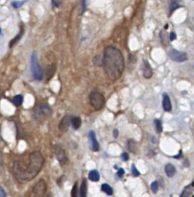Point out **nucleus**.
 Here are the masks:
<instances>
[{
  "label": "nucleus",
  "mask_w": 194,
  "mask_h": 197,
  "mask_svg": "<svg viewBox=\"0 0 194 197\" xmlns=\"http://www.w3.org/2000/svg\"><path fill=\"white\" fill-rule=\"evenodd\" d=\"M43 164H44V158L41 155V153L39 151L32 152L28 156L27 164L24 159L17 160L14 163L15 177L18 182L22 184L29 182L38 175Z\"/></svg>",
  "instance_id": "1"
},
{
  "label": "nucleus",
  "mask_w": 194,
  "mask_h": 197,
  "mask_svg": "<svg viewBox=\"0 0 194 197\" xmlns=\"http://www.w3.org/2000/svg\"><path fill=\"white\" fill-rule=\"evenodd\" d=\"M103 66L109 79L116 81L119 78L125 68L124 57L119 49L113 46H108L103 55Z\"/></svg>",
  "instance_id": "2"
},
{
  "label": "nucleus",
  "mask_w": 194,
  "mask_h": 197,
  "mask_svg": "<svg viewBox=\"0 0 194 197\" xmlns=\"http://www.w3.org/2000/svg\"><path fill=\"white\" fill-rule=\"evenodd\" d=\"M31 69H32L33 76L36 80L41 81L43 79V71L41 66L39 65V63L38 61L37 52H33L32 57H31Z\"/></svg>",
  "instance_id": "3"
},
{
  "label": "nucleus",
  "mask_w": 194,
  "mask_h": 197,
  "mask_svg": "<svg viewBox=\"0 0 194 197\" xmlns=\"http://www.w3.org/2000/svg\"><path fill=\"white\" fill-rule=\"evenodd\" d=\"M89 103L92 106L93 109L95 110H101L104 107L105 104V98L103 94L98 92H92L89 94Z\"/></svg>",
  "instance_id": "4"
},
{
  "label": "nucleus",
  "mask_w": 194,
  "mask_h": 197,
  "mask_svg": "<svg viewBox=\"0 0 194 197\" xmlns=\"http://www.w3.org/2000/svg\"><path fill=\"white\" fill-rule=\"evenodd\" d=\"M47 190V185L44 180H39L33 188L30 197H43Z\"/></svg>",
  "instance_id": "5"
},
{
  "label": "nucleus",
  "mask_w": 194,
  "mask_h": 197,
  "mask_svg": "<svg viewBox=\"0 0 194 197\" xmlns=\"http://www.w3.org/2000/svg\"><path fill=\"white\" fill-rule=\"evenodd\" d=\"M168 56L172 61L177 63H183L187 60V55L185 52H181L176 49H171L168 52Z\"/></svg>",
  "instance_id": "6"
},
{
  "label": "nucleus",
  "mask_w": 194,
  "mask_h": 197,
  "mask_svg": "<svg viewBox=\"0 0 194 197\" xmlns=\"http://www.w3.org/2000/svg\"><path fill=\"white\" fill-rule=\"evenodd\" d=\"M51 115V109L46 104H41L39 108L36 111V117L39 119H42L44 116Z\"/></svg>",
  "instance_id": "7"
},
{
  "label": "nucleus",
  "mask_w": 194,
  "mask_h": 197,
  "mask_svg": "<svg viewBox=\"0 0 194 197\" xmlns=\"http://www.w3.org/2000/svg\"><path fill=\"white\" fill-rule=\"evenodd\" d=\"M55 153H56L57 160L59 161L60 164L65 165L67 163V157L65 155V152L64 149H62V147H60V146H57L56 147V152Z\"/></svg>",
  "instance_id": "8"
},
{
  "label": "nucleus",
  "mask_w": 194,
  "mask_h": 197,
  "mask_svg": "<svg viewBox=\"0 0 194 197\" xmlns=\"http://www.w3.org/2000/svg\"><path fill=\"white\" fill-rule=\"evenodd\" d=\"M89 147L92 151H98L99 150V143L96 140L95 133L93 131H89Z\"/></svg>",
  "instance_id": "9"
},
{
  "label": "nucleus",
  "mask_w": 194,
  "mask_h": 197,
  "mask_svg": "<svg viewBox=\"0 0 194 197\" xmlns=\"http://www.w3.org/2000/svg\"><path fill=\"white\" fill-rule=\"evenodd\" d=\"M162 109H163L165 112H170L172 109L171 101H170V98L167 93L162 94Z\"/></svg>",
  "instance_id": "10"
},
{
  "label": "nucleus",
  "mask_w": 194,
  "mask_h": 197,
  "mask_svg": "<svg viewBox=\"0 0 194 197\" xmlns=\"http://www.w3.org/2000/svg\"><path fill=\"white\" fill-rule=\"evenodd\" d=\"M70 120H71V117L68 116H65V117H62V119L61 120V123H60V126H59V128L62 132H66L67 129H68V126L70 124Z\"/></svg>",
  "instance_id": "11"
},
{
  "label": "nucleus",
  "mask_w": 194,
  "mask_h": 197,
  "mask_svg": "<svg viewBox=\"0 0 194 197\" xmlns=\"http://www.w3.org/2000/svg\"><path fill=\"white\" fill-rule=\"evenodd\" d=\"M143 63H144L143 76H144V78H146V79H149V78H151V77H152V75H153L152 68H151V66H150L149 63H148L147 61H146V60H144V61H143Z\"/></svg>",
  "instance_id": "12"
},
{
  "label": "nucleus",
  "mask_w": 194,
  "mask_h": 197,
  "mask_svg": "<svg viewBox=\"0 0 194 197\" xmlns=\"http://www.w3.org/2000/svg\"><path fill=\"white\" fill-rule=\"evenodd\" d=\"M164 170H165V174L167 175V177H169V178H171V177H173L176 174V168L172 164H166L164 167Z\"/></svg>",
  "instance_id": "13"
},
{
  "label": "nucleus",
  "mask_w": 194,
  "mask_h": 197,
  "mask_svg": "<svg viewBox=\"0 0 194 197\" xmlns=\"http://www.w3.org/2000/svg\"><path fill=\"white\" fill-rule=\"evenodd\" d=\"M86 192H88V185H86V180L84 179L80 186V190H79V196L86 197Z\"/></svg>",
  "instance_id": "14"
},
{
  "label": "nucleus",
  "mask_w": 194,
  "mask_h": 197,
  "mask_svg": "<svg viewBox=\"0 0 194 197\" xmlns=\"http://www.w3.org/2000/svg\"><path fill=\"white\" fill-rule=\"evenodd\" d=\"M181 2H182V0H171V1H170V9H169L170 15H171L176 9H178V8H180L182 6Z\"/></svg>",
  "instance_id": "15"
},
{
  "label": "nucleus",
  "mask_w": 194,
  "mask_h": 197,
  "mask_svg": "<svg viewBox=\"0 0 194 197\" xmlns=\"http://www.w3.org/2000/svg\"><path fill=\"white\" fill-rule=\"evenodd\" d=\"M70 124H71V126H72V128H73L74 130H78L79 128H80V126H81V119H80V117H78V116L71 117Z\"/></svg>",
  "instance_id": "16"
},
{
  "label": "nucleus",
  "mask_w": 194,
  "mask_h": 197,
  "mask_svg": "<svg viewBox=\"0 0 194 197\" xmlns=\"http://www.w3.org/2000/svg\"><path fill=\"white\" fill-rule=\"evenodd\" d=\"M89 179L92 182H98L100 179V174L97 170H92L89 173Z\"/></svg>",
  "instance_id": "17"
},
{
  "label": "nucleus",
  "mask_w": 194,
  "mask_h": 197,
  "mask_svg": "<svg viewBox=\"0 0 194 197\" xmlns=\"http://www.w3.org/2000/svg\"><path fill=\"white\" fill-rule=\"evenodd\" d=\"M127 146H128L129 151L133 152V153H136L137 150V142H136V141H134V140H129Z\"/></svg>",
  "instance_id": "18"
},
{
  "label": "nucleus",
  "mask_w": 194,
  "mask_h": 197,
  "mask_svg": "<svg viewBox=\"0 0 194 197\" xmlns=\"http://www.w3.org/2000/svg\"><path fill=\"white\" fill-rule=\"evenodd\" d=\"M55 71H56V65H52L51 66H49V68L47 69V73H46V76H47V78H46V80L48 81L49 79H51L52 78V76L55 74Z\"/></svg>",
  "instance_id": "19"
},
{
  "label": "nucleus",
  "mask_w": 194,
  "mask_h": 197,
  "mask_svg": "<svg viewBox=\"0 0 194 197\" xmlns=\"http://www.w3.org/2000/svg\"><path fill=\"white\" fill-rule=\"evenodd\" d=\"M23 33H24V29H23V25H21L20 33H19V34L17 35V36L15 37V38L14 39H12V41H10V45H9V46H10V47H13V46H14V45L15 44V43H17V41H19V39H20V38H21V36H22V35H23Z\"/></svg>",
  "instance_id": "20"
},
{
  "label": "nucleus",
  "mask_w": 194,
  "mask_h": 197,
  "mask_svg": "<svg viewBox=\"0 0 194 197\" xmlns=\"http://www.w3.org/2000/svg\"><path fill=\"white\" fill-rule=\"evenodd\" d=\"M101 190L104 191L105 193L108 195H113V188H110V186H109L108 184H103L101 186Z\"/></svg>",
  "instance_id": "21"
},
{
  "label": "nucleus",
  "mask_w": 194,
  "mask_h": 197,
  "mask_svg": "<svg viewBox=\"0 0 194 197\" xmlns=\"http://www.w3.org/2000/svg\"><path fill=\"white\" fill-rule=\"evenodd\" d=\"M192 186H187L185 187V188L184 190V191L182 192V194L180 197H190L191 196V193H192V188H191Z\"/></svg>",
  "instance_id": "22"
},
{
  "label": "nucleus",
  "mask_w": 194,
  "mask_h": 197,
  "mask_svg": "<svg viewBox=\"0 0 194 197\" xmlns=\"http://www.w3.org/2000/svg\"><path fill=\"white\" fill-rule=\"evenodd\" d=\"M23 102V96L22 95H15L14 98H13V103L15 106H17V107H18V106H20L22 104Z\"/></svg>",
  "instance_id": "23"
},
{
  "label": "nucleus",
  "mask_w": 194,
  "mask_h": 197,
  "mask_svg": "<svg viewBox=\"0 0 194 197\" xmlns=\"http://www.w3.org/2000/svg\"><path fill=\"white\" fill-rule=\"evenodd\" d=\"M154 125H155V130L158 134L161 133L162 131V124H161V121L160 119H155L154 120Z\"/></svg>",
  "instance_id": "24"
},
{
  "label": "nucleus",
  "mask_w": 194,
  "mask_h": 197,
  "mask_svg": "<svg viewBox=\"0 0 194 197\" xmlns=\"http://www.w3.org/2000/svg\"><path fill=\"white\" fill-rule=\"evenodd\" d=\"M161 42L163 45H166L168 43L167 41V34H166L165 31H161Z\"/></svg>",
  "instance_id": "25"
},
{
  "label": "nucleus",
  "mask_w": 194,
  "mask_h": 197,
  "mask_svg": "<svg viewBox=\"0 0 194 197\" xmlns=\"http://www.w3.org/2000/svg\"><path fill=\"white\" fill-rule=\"evenodd\" d=\"M78 183H75L72 188V190H71V197H78Z\"/></svg>",
  "instance_id": "26"
},
{
  "label": "nucleus",
  "mask_w": 194,
  "mask_h": 197,
  "mask_svg": "<svg viewBox=\"0 0 194 197\" xmlns=\"http://www.w3.org/2000/svg\"><path fill=\"white\" fill-rule=\"evenodd\" d=\"M151 190L153 191V193H157L158 190H159V183L157 181H154L151 184Z\"/></svg>",
  "instance_id": "27"
},
{
  "label": "nucleus",
  "mask_w": 194,
  "mask_h": 197,
  "mask_svg": "<svg viewBox=\"0 0 194 197\" xmlns=\"http://www.w3.org/2000/svg\"><path fill=\"white\" fill-rule=\"evenodd\" d=\"M93 64L95 65H103V59H102V60H100V56L94 57V59H93Z\"/></svg>",
  "instance_id": "28"
},
{
  "label": "nucleus",
  "mask_w": 194,
  "mask_h": 197,
  "mask_svg": "<svg viewBox=\"0 0 194 197\" xmlns=\"http://www.w3.org/2000/svg\"><path fill=\"white\" fill-rule=\"evenodd\" d=\"M132 174L134 177H138L140 176V172L137 169V166L134 164H132Z\"/></svg>",
  "instance_id": "29"
},
{
  "label": "nucleus",
  "mask_w": 194,
  "mask_h": 197,
  "mask_svg": "<svg viewBox=\"0 0 194 197\" xmlns=\"http://www.w3.org/2000/svg\"><path fill=\"white\" fill-rule=\"evenodd\" d=\"M124 175V169L123 168H118V171H117V177L118 178H122Z\"/></svg>",
  "instance_id": "30"
},
{
  "label": "nucleus",
  "mask_w": 194,
  "mask_h": 197,
  "mask_svg": "<svg viewBox=\"0 0 194 197\" xmlns=\"http://www.w3.org/2000/svg\"><path fill=\"white\" fill-rule=\"evenodd\" d=\"M121 158H122V160H123L124 161H128V160H129V154H128L127 152H124V153H122V155H121Z\"/></svg>",
  "instance_id": "31"
},
{
  "label": "nucleus",
  "mask_w": 194,
  "mask_h": 197,
  "mask_svg": "<svg viewBox=\"0 0 194 197\" xmlns=\"http://www.w3.org/2000/svg\"><path fill=\"white\" fill-rule=\"evenodd\" d=\"M169 36H170V37H169V39H170V41H175V39H177V36H176V34L174 33V32H172L171 34L169 35Z\"/></svg>",
  "instance_id": "32"
},
{
  "label": "nucleus",
  "mask_w": 194,
  "mask_h": 197,
  "mask_svg": "<svg viewBox=\"0 0 194 197\" xmlns=\"http://www.w3.org/2000/svg\"><path fill=\"white\" fill-rule=\"evenodd\" d=\"M52 4L55 7H59L61 5V1L60 0H52Z\"/></svg>",
  "instance_id": "33"
},
{
  "label": "nucleus",
  "mask_w": 194,
  "mask_h": 197,
  "mask_svg": "<svg viewBox=\"0 0 194 197\" xmlns=\"http://www.w3.org/2000/svg\"><path fill=\"white\" fill-rule=\"evenodd\" d=\"M23 3H24V2H14V3H13V6H14L15 8H18V7H20Z\"/></svg>",
  "instance_id": "34"
},
{
  "label": "nucleus",
  "mask_w": 194,
  "mask_h": 197,
  "mask_svg": "<svg viewBox=\"0 0 194 197\" xmlns=\"http://www.w3.org/2000/svg\"><path fill=\"white\" fill-rule=\"evenodd\" d=\"M0 197H6V192L1 187H0Z\"/></svg>",
  "instance_id": "35"
},
{
  "label": "nucleus",
  "mask_w": 194,
  "mask_h": 197,
  "mask_svg": "<svg viewBox=\"0 0 194 197\" xmlns=\"http://www.w3.org/2000/svg\"><path fill=\"white\" fill-rule=\"evenodd\" d=\"M118 134H119L118 130H117V129H114V130H113V137H118Z\"/></svg>",
  "instance_id": "36"
},
{
  "label": "nucleus",
  "mask_w": 194,
  "mask_h": 197,
  "mask_svg": "<svg viewBox=\"0 0 194 197\" xmlns=\"http://www.w3.org/2000/svg\"><path fill=\"white\" fill-rule=\"evenodd\" d=\"M2 173V157L1 154H0V174Z\"/></svg>",
  "instance_id": "37"
},
{
  "label": "nucleus",
  "mask_w": 194,
  "mask_h": 197,
  "mask_svg": "<svg viewBox=\"0 0 194 197\" xmlns=\"http://www.w3.org/2000/svg\"><path fill=\"white\" fill-rule=\"evenodd\" d=\"M151 140H152V141H153L154 143H155V142H157V140H156L155 137H154L153 136H151Z\"/></svg>",
  "instance_id": "38"
},
{
  "label": "nucleus",
  "mask_w": 194,
  "mask_h": 197,
  "mask_svg": "<svg viewBox=\"0 0 194 197\" xmlns=\"http://www.w3.org/2000/svg\"><path fill=\"white\" fill-rule=\"evenodd\" d=\"M83 7H86V0H83Z\"/></svg>",
  "instance_id": "39"
},
{
  "label": "nucleus",
  "mask_w": 194,
  "mask_h": 197,
  "mask_svg": "<svg viewBox=\"0 0 194 197\" xmlns=\"http://www.w3.org/2000/svg\"><path fill=\"white\" fill-rule=\"evenodd\" d=\"M191 186H192V187H194V182L192 183V185H191Z\"/></svg>",
  "instance_id": "40"
},
{
  "label": "nucleus",
  "mask_w": 194,
  "mask_h": 197,
  "mask_svg": "<svg viewBox=\"0 0 194 197\" xmlns=\"http://www.w3.org/2000/svg\"><path fill=\"white\" fill-rule=\"evenodd\" d=\"M0 34H1V29H0Z\"/></svg>",
  "instance_id": "41"
},
{
  "label": "nucleus",
  "mask_w": 194,
  "mask_h": 197,
  "mask_svg": "<svg viewBox=\"0 0 194 197\" xmlns=\"http://www.w3.org/2000/svg\"><path fill=\"white\" fill-rule=\"evenodd\" d=\"M46 197H50V196H49V195H48V196H46Z\"/></svg>",
  "instance_id": "42"
},
{
  "label": "nucleus",
  "mask_w": 194,
  "mask_h": 197,
  "mask_svg": "<svg viewBox=\"0 0 194 197\" xmlns=\"http://www.w3.org/2000/svg\"><path fill=\"white\" fill-rule=\"evenodd\" d=\"M192 197H194V196H192Z\"/></svg>",
  "instance_id": "43"
}]
</instances>
